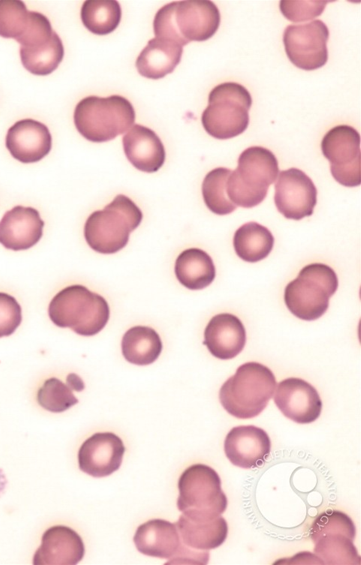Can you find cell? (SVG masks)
<instances>
[{"label": "cell", "mask_w": 361, "mask_h": 565, "mask_svg": "<svg viewBox=\"0 0 361 565\" xmlns=\"http://www.w3.org/2000/svg\"><path fill=\"white\" fill-rule=\"evenodd\" d=\"M124 153L138 170L153 173L165 162V148L158 135L150 128L135 124L122 139Z\"/></svg>", "instance_id": "44dd1931"}, {"label": "cell", "mask_w": 361, "mask_h": 565, "mask_svg": "<svg viewBox=\"0 0 361 565\" xmlns=\"http://www.w3.org/2000/svg\"><path fill=\"white\" fill-rule=\"evenodd\" d=\"M220 12L212 1H174L161 7L155 14V37L187 45L190 41H206L218 30Z\"/></svg>", "instance_id": "6da1fadb"}, {"label": "cell", "mask_w": 361, "mask_h": 565, "mask_svg": "<svg viewBox=\"0 0 361 565\" xmlns=\"http://www.w3.org/2000/svg\"><path fill=\"white\" fill-rule=\"evenodd\" d=\"M175 525L181 542L200 551L221 546L228 535V525L222 516L209 521H197L182 514Z\"/></svg>", "instance_id": "cb8c5ba5"}, {"label": "cell", "mask_w": 361, "mask_h": 565, "mask_svg": "<svg viewBox=\"0 0 361 565\" xmlns=\"http://www.w3.org/2000/svg\"><path fill=\"white\" fill-rule=\"evenodd\" d=\"M67 385L72 389V390H76V391H81L84 389V383L81 380V378L74 374L71 373L67 376Z\"/></svg>", "instance_id": "d590c367"}, {"label": "cell", "mask_w": 361, "mask_h": 565, "mask_svg": "<svg viewBox=\"0 0 361 565\" xmlns=\"http://www.w3.org/2000/svg\"><path fill=\"white\" fill-rule=\"evenodd\" d=\"M22 322V309L17 300L0 292V338L13 334Z\"/></svg>", "instance_id": "836d02e7"}, {"label": "cell", "mask_w": 361, "mask_h": 565, "mask_svg": "<svg viewBox=\"0 0 361 565\" xmlns=\"http://www.w3.org/2000/svg\"><path fill=\"white\" fill-rule=\"evenodd\" d=\"M64 46L59 35L54 31L52 37L41 44L20 47L22 65L34 75H48L61 63Z\"/></svg>", "instance_id": "83f0119b"}, {"label": "cell", "mask_w": 361, "mask_h": 565, "mask_svg": "<svg viewBox=\"0 0 361 565\" xmlns=\"http://www.w3.org/2000/svg\"><path fill=\"white\" fill-rule=\"evenodd\" d=\"M43 227L44 221L38 210L15 206L0 220V243L9 250H27L39 242Z\"/></svg>", "instance_id": "d6986e66"}, {"label": "cell", "mask_w": 361, "mask_h": 565, "mask_svg": "<svg viewBox=\"0 0 361 565\" xmlns=\"http://www.w3.org/2000/svg\"><path fill=\"white\" fill-rule=\"evenodd\" d=\"M273 395L282 414L296 423H312L321 414L322 401L319 393L303 379L290 377L282 380Z\"/></svg>", "instance_id": "5bb4252c"}, {"label": "cell", "mask_w": 361, "mask_h": 565, "mask_svg": "<svg viewBox=\"0 0 361 565\" xmlns=\"http://www.w3.org/2000/svg\"><path fill=\"white\" fill-rule=\"evenodd\" d=\"M29 12L22 1L0 0V36L17 39L29 21Z\"/></svg>", "instance_id": "1f68e13d"}, {"label": "cell", "mask_w": 361, "mask_h": 565, "mask_svg": "<svg viewBox=\"0 0 361 565\" xmlns=\"http://www.w3.org/2000/svg\"><path fill=\"white\" fill-rule=\"evenodd\" d=\"M231 169L218 167L209 171L202 182V195L207 208L217 214H230L237 206L227 195V180Z\"/></svg>", "instance_id": "f546056e"}, {"label": "cell", "mask_w": 361, "mask_h": 565, "mask_svg": "<svg viewBox=\"0 0 361 565\" xmlns=\"http://www.w3.org/2000/svg\"><path fill=\"white\" fill-rule=\"evenodd\" d=\"M174 271L179 283L190 290L206 288L216 275L212 258L199 248L182 251L175 261Z\"/></svg>", "instance_id": "d4e9b609"}, {"label": "cell", "mask_w": 361, "mask_h": 565, "mask_svg": "<svg viewBox=\"0 0 361 565\" xmlns=\"http://www.w3.org/2000/svg\"><path fill=\"white\" fill-rule=\"evenodd\" d=\"M278 173V161L273 152L261 146L248 147L239 155L238 166L228 177V198L236 206H257L265 199Z\"/></svg>", "instance_id": "8992f818"}, {"label": "cell", "mask_w": 361, "mask_h": 565, "mask_svg": "<svg viewBox=\"0 0 361 565\" xmlns=\"http://www.w3.org/2000/svg\"><path fill=\"white\" fill-rule=\"evenodd\" d=\"M48 314L58 327L93 336L106 326L110 308L104 297L76 284L65 287L53 297Z\"/></svg>", "instance_id": "277c9868"}, {"label": "cell", "mask_w": 361, "mask_h": 565, "mask_svg": "<svg viewBox=\"0 0 361 565\" xmlns=\"http://www.w3.org/2000/svg\"><path fill=\"white\" fill-rule=\"evenodd\" d=\"M287 564H323L322 560L311 553H299L288 560Z\"/></svg>", "instance_id": "e575fe53"}, {"label": "cell", "mask_w": 361, "mask_h": 565, "mask_svg": "<svg viewBox=\"0 0 361 565\" xmlns=\"http://www.w3.org/2000/svg\"><path fill=\"white\" fill-rule=\"evenodd\" d=\"M183 47L178 43L154 37L140 52L136 68L140 75L150 79H160L173 72L180 63Z\"/></svg>", "instance_id": "603a6c76"}, {"label": "cell", "mask_w": 361, "mask_h": 565, "mask_svg": "<svg viewBox=\"0 0 361 565\" xmlns=\"http://www.w3.org/2000/svg\"><path fill=\"white\" fill-rule=\"evenodd\" d=\"M355 535L353 520L338 510L321 513L310 528L314 552L323 564H360V556L353 544Z\"/></svg>", "instance_id": "30bf717a"}, {"label": "cell", "mask_w": 361, "mask_h": 565, "mask_svg": "<svg viewBox=\"0 0 361 565\" xmlns=\"http://www.w3.org/2000/svg\"><path fill=\"white\" fill-rule=\"evenodd\" d=\"M252 97L241 84L224 82L209 93L208 106L201 115L205 131L216 139H230L242 134L249 125Z\"/></svg>", "instance_id": "ba28073f"}, {"label": "cell", "mask_w": 361, "mask_h": 565, "mask_svg": "<svg viewBox=\"0 0 361 565\" xmlns=\"http://www.w3.org/2000/svg\"><path fill=\"white\" fill-rule=\"evenodd\" d=\"M142 219L140 208L126 195L118 194L104 209L89 215L84 225L85 240L98 253H116L127 245L130 232Z\"/></svg>", "instance_id": "3957f363"}, {"label": "cell", "mask_w": 361, "mask_h": 565, "mask_svg": "<svg viewBox=\"0 0 361 565\" xmlns=\"http://www.w3.org/2000/svg\"><path fill=\"white\" fill-rule=\"evenodd\" d=\"M328 38V27L321 20L288 25L283 33L286 55L300 69L321 68L328 60Z\"/></svg>", "instance_id": "7c38bea8"}, {"label": "cell", "mask_w": 361, "mask_h": 565, "mask_svg": "<svg viewBox=\"0 0 361 565\" xmlns=\"http://www.w3.org/2000/svg\"><path fill=\"white\" fill-rule=\"evenodd\" d=\"M276 180L274 202L285 218L301 220L313 214L317 189L307 174L292 167L282 170Z\"/></svg>", "instance_id": "4fadbf2b"}, {"label": "cell", "mask_w": 361, "mask_h": 565, "mask_svg": "<svg viewBox=\"0 0 361 565\" xmlns=\"http://www.w3.org/2000/svg\"><path fill=\"white\" fill-rule=\"evenodd\" d=\"M85 554V546L79 534L70 527L57 525L48 528L41 538V545L34 553V565H74Z\"/></svg>", "instance_id": "ac0fdd59"}, {"label": "cell", "mask_w": 361, "mask_h": 565, "mask_svg": "<svg viewBox=\"0 0 361 565\" xmlns=\"http://www.w3.org/2000/svg\"><path fill=\"white\" fill-rule=\"evenodd\" d=\"M321 150L338 183L345 187L360 185V135L355 128L349 125L333 127L324 135Z\"/></svg>", "instance_id": "8fae6325"}, {"label": "cell", "mask_w": 361, "mask_h": 565, "mask_svg": "<svg viewBox=\"0 0 361 565\" xmlns=\"http://www.w3.org/2000/svg\"><path fill=\"white\" fill-rule=\"evenodd\" d=\"M37 401L42 408L53 413L64 412L78 403L72 389L56 377L47 379L39 388Z\"/></svg>", "instance_id": "4dcf8cb0"}, {"label": "cell", "mask_w": 361, "mask_h": 565, "mask_svg": "<svg viewBox=\"0 0 361 565\" xmlns=\"http://www.w3.org/2000/svg\"><path fill=\"white\" fill-rule=\"evenodd\" d=\"M121 7L114 0H87L81 7L83 25L93 34L113 32L121 20Z\"/></svg>", "instance_id": "f1b7e54d"}, {"label": "cell", "mask_w": 361, "mask_h": 565, "mask_svg": "<svg viewBox=\"0 0 361 565\" xmlns=\"http://www.w3.org/2000/svg\"><path fill=\"white\" fill-rule=\"evenodd\" d=\"M329 1H296L281 0L279 8L283 16L292 22H302L314 19L321 15Z\"/></svg>", "instance_id": "d6a6232c"}, {"label": "cell", "mask_w": 361, "mask_h": 565, "mask_svg": "<svg viewBox=\"0 0 361 565\" xmlns=\"http://www.w3.org/2000/svg\"><path fill=\"white\" fill-rule=\"evenodd\" d=\"M177 508L197 521L213 520L227 508V497L218 473L208 465L194 464L178 480Z\"/></svg>", "instance_id": "52a82bcc"}, {"label": "cell", "mask_w": 361, "mask_h": 565, "mask_svg": "<svg viewBox=\"0 0 361 565\" xmlns=\"http://www.w3.org/2000/svg\"><path fill=\"white\" fill-rule=\"evenodd\" d=\"M246 343V330L241 320L230 313L213 316L204 330L203 344L216 358L236 357Z\"/></svg>", "instance_id": "ffe728a7"}, {"label": "cell", "mask_w": 361, "mask_h": 565, "mask_svg": "<svg viewBox=\"0 0 361 565\" xmlns=\"http://www.w3.org/2000/svg\"><path fill=\"white\" fill-rule=\"evenodd\" d=\"M335 271L323 263L303 267L297 278L287 284L284 302L296 317L313 321L320 318L329 307V298L337 291Z\"/></svg>", "instance_id": "9c48e42d"}, {"label": "cell", "mask_w": 361, "mask_h": 565, "mask_svg": "<svg viewBox=\"0 0 361 565\" xmlns=\"http://www.w3.org/2000/svg\"><path fill=\"white\" fill-rule=\"evenodd\" d=\"M133 541L140 553L168 560L182 544L176 525L163 519H152L141 524Z\"/></svg>", "instance_id": "7402d4cb"}, {"label": "cell", "mask_w": 361, "mask_h": 565, "mask_svg": "<svg viewBox=\"0 0 361 565\" xmlns=\"http://www.w3.org/2000/svg\"><path fill=\"white\" fill-rule=\"evenodd\" d=\"M159 334L148 326H134L128 329L121 341L124 358L135 365H149L155 362L162 352Z\"/></svg>", "instance_id": "484cf974"}, {"label": "cell", "mask_w": 361, "mask_h": 565, "mask_svg": "<svg viewBox=\"0 0 361 565\" xmlns=\"http://www.w3.org/2000/svg\"><path fill=\"white\" fill-rule=\"evenodd\" d=\"M233 246L239 258L254 263L270 254L274 237L265 226L257 222H247L235 231Z\"/></svg>", "instance_id": "4316f807"}, {"label": "cell", "mask_w": 361, "mask_h": 565, "mask_svg": "<svg viewBox=\"0 0 361 565\" xmlns=\"http://www.w3.org/2000/svg\"><path fill=\"white\" fill-rule=\"evenodd\" d=\"M125 447L122 439L114 433H95L87 438L78 451L81 471L92 477H106L119 469Z\"/></svg>", "instance_id": "9a60e30c"}, {"label": "cell", "mask_w": 361, "mask_h": 565, "mask_svg": "<svg viewBox=\"0 0 361 565\" xmlns=\"http://www.w3.org/2000/svg\"><path fill=\"white\" fill-rule=\"evenodd\" d=\"M135 122V110L123 96H88L74 110L78 132L92 142H106L127 132Z\"/></svg>", "instance_id": "5b68a950"}, {"label": "cell", "mask_w": 361, "mask_h": 565, "mask_svg": "<svg viewBox=\"0 0 361 565\" xmlns=\"http://www.w3.org/2000/svg\"><path fill=\"white\" fill-rule=\"evenodd\" d=\"M270 450L269 435L254 425L233 427L224 441L226 457L233 465L243 469L261 466L268 458Z\"/></svg>", "instance_id": "2e32d148"}, {"label": "cell", "mask_w": 361, "mask_h": 565, "mask_svg": "<svg viewBox=\"0 0 361 565\" xmlns=\"http://www.w3.org/2000/svg\"><path fill=\"white\" fill-rule=\"evenodd\" d=\"M5 144L10 154L21 163H35L49 154L52 136L45 124L27 118L8 129Z\"/></svg>", "instance_id": "e0dca14e"}, {"label": "cell", "mask_w": 361, "mask_h": 565, "mask_svg": "<svg viewBox=\"0 0 361 565\" xmlns=\"http://www.w3.org/2000/svg\"><path fill=\"white\" fill-rule=\"evenodd\" d=\"M276 378L265 365L247 362L221 386L219 400L225 411L238 419L258 416L273 397Z\"/></svg>", "instance_id": "7a4b0ae2"}]
</instances>
